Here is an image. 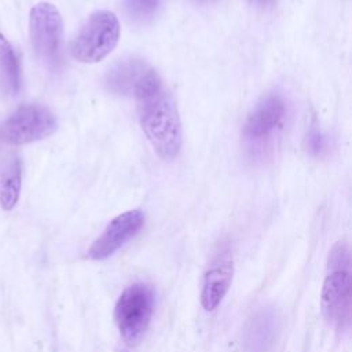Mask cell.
<instances>
[{"label": "cell", "instance_id": "6da1fadb", "mask_svg": "<svg viewBox=\"0 0 352 352\" xmlns=\"http://www.w3.org/2000/svg\"><path fill=\"white\" fill-rule=\"evenodd\" d=\"M140 126L162 160L175 158L183 143L182 122L170 92L154 69H150L133 94Z\"/></svg>", "mask_w": 352, "mask_h": 352}, {"label": "cell", "instance_id": "7a4b0ae2", "mask_svg": "<svg viewBox=\"0 0 352 352\" xmlns=\"http://www.w3.org/2000/svg\"><path fill=\"white\" fill-rule=\"evenodd\" d=\"M320 304L327 323L341 333H348L352 318V282L351 254L344 241L330 250Z\"/></svg>", "mask_w": 352, "mask_h": 352}, {"label": "cell", "instance_id": "3957f363", "mask_svg": "<svg viewBox=\"0 0 352 352\" xmlns=\"http://www.w3.org/2000/svg\"><path fill=\"white\" fill-rule=\"evenodd\" d=\"M120 32V22L113 12L107 10L95 11L74 36L70 54L81 63H96L116 48Z\"/></svg>", "mask_w": 352, "mask_h": 352}, {"label": "cell", "instance_id": "277c9868", "mask_svg": "<svg viewBox=\"0 0 352 352\" xmlns=\"http://www.w3.org/2000/svg\"><path fill=\"white\" fill-rule=\"evenodd\" d=\"M155 304V293L147 283L138 282L128 286L114 307V320L122 340L136 345L148 329Z\"/></svg>", "mask_w": 352, "mask_h": 352}, {"label": "cell", "instance_id": "5b68a950", "mask_svg": "<svg viewBox=\"0 0 352 352\" xmlns=\"http://www.w3.org/2000/svg\"><path fill=\"white\" fill-rule=\"evenodd\" d=\"M58 129L55 114L41 104L19 106L0 126V138L11 146L43 140Z\"/></svg>", "mask_w": 352, "mask_h": 352}, {"label": "cell", "instance_id": "8992f818", "mask_svg": "<svg viewBox=\"0 0 352 352\" xmlns=\"http://www.w3.org/2000/svg\"><path fill=\"white\" fill-rule=\"evenodd\" d=\"M62 32V15L52 3L41 1L30 8V43L36 55L48 65H55L59 60Z\"/></svg>", "mask_w": 352, "mask_h": 352}, {"label": "cell", "instance_id": "52a82bcc", "mask_svg": "<svg viewBox=\"0 0 352 352\" xmlns=\"http://www.w3.org/2000/svg\"><path fill=\"white\" fill-rule=\"evenodd\" d=\"M144 224V213L139 209L124 212L116 216L94 241L88 249V257L92 260H104L114 254L126 242L135 238Z\"/></svg>", "mask_w": 352, "mask_h": 352}, {"label": "cell", "instance_id": "ba28073f", "mask_svg": "<svg viewBox=\"0 0 352 352\" xmlns=\"http://www.w3.org/2000/svg\"><path fill=\"white\" fill-rule=\"evenodd\" d=\"M280 333V315L272 305L256 309L246 320L242 331L245 352H274Z\"/></svg>", "mask_w": 352, "mask_h": 352}, {"label": "cell", "instance_id": "9c48e42d", "mask_svg": "<svg viewBox=\"0 0 352 352\" xmlns=\"http://www.w3.org/2000/svg\"><path fill=\"white\" fill-rule=\"evenodd\" d=\"M234 276V260L228 250H221L216 254L209 268L204 275L201 304L205 311H214L230 290Z\"/></svg>", "mask_w": 352, "mask_h": 352}, {"label": "cell", "instance_id": "30bf717a", "mask_svg": "<svg viewBox=\"0 0 352 352\" xmlns=\"http://www.w3.org/2000/svg\"><path fill=\"white\" fill-rule=\"evenodd\" d=\"M285 102L279 95L271 94L265 96L248 117L243 135L249 140H263L268 138L285 117Z\"/></svg>", "mask_w": 352, "mask_h": 352}, {"label": "cell", "instance_id": "8fae6325", "mask_svg": "<svg viewBox=\"0 0 352 352\" xmlns=\"http://www.w3.org/2000/svg\"><path fill=\"white\" fill-rule=\"evenodd\" d=\"M151 67L142 59H125L114 65L106 74V88L117 95H133Z\"/></svg>", "mask_w": 352, "mask_h": 352}, {"label": "cell", "instance_id": "7c38bea8", "mask_svg": "<svg viewBox=\"0 0 352 352\" xmlns=\"http://www.w3.org/2000/svg\"><path fill=\"white\" fill-rule=\"evenodd\" d=\"M22 160L16 154H10L0 161V208L12 210L21 197L22 190Z\"/></svg>", "mask_w": 352, "mask_h": 352}, {"label": "cell", "instance_id": "4fadbf2b", "mask_svg": "<svg viewBox=\"0 0 352 352\" xmlns=\"http://www.w3.org/2000/svg\"><path fill=\"white\" fill-rule=\"evenodd\" d=\"M21 87V67L8 38L0 32V89L6 95H15Z\"/></svg>", "mask_w": 352, "mask_h": 352}, {"label": "cell", "instance_id": "5bb4252c", "mask_svg": "<svg viewBox=\"0 0 352 352\" xmlns=\"http://www.w3.org/2000/svg\"><path fill=\"white\" fill-rule=\"evenodd\" d=\"M161 0H124L125 14L136 22H144L155 15Z\"/></svg>", "mask_w": 352, "mask_h": 352}, {"label": "cell", "instance_id": "9a60e30c", "mask_svg": "<svg viewBox=\"0 0 352 352\" xmlns=\"http://www.w3.org/2000/svg\"><path fill=\"white\" fill-rule=\"evenodd\" d=\"M305 147L308 153L315 157H320L327 150L326 136L322 133V131L316 125H312L309 128L305 138Z\"/></svg>", "mask_w": 352, "mask_h": 352}, {"label": "cell", "instance_id": "2e32d148", "mask_svg": "<svg viewBox=\"0 0 352 352\" xmlns=\"http://www.w3.org/2000/svg\"><path fill=\"white\" fill-rule=\"evenodd\" d=\"M252 1L256 3V4H258V6H267V4L272 3L274 0H252Z\"/></svg>", "mask_w": 352, "mask_h": 352}, {"label": "cell", "instance_id": "e0dca14e", "mask_svg": "<svg viewBox=\"0 0 352 352\" xmlns=\"http://www.w3.org/2000/svg\"><path fill=\"white\" fill-rule=\"evenodd\" d=\"M197 1H205V0H197Z\"/></svg>", "mask_w": 352, "mask_h": 352}]
</instances>
